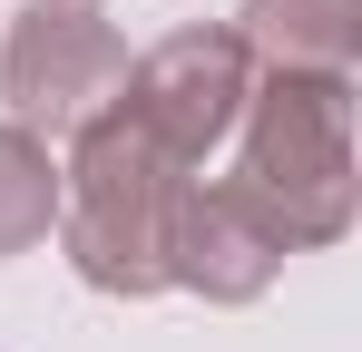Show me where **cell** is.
Instances as JSON below:
<instances>
[{
	"mask_svg": "<svg viewBox=\"0 0 362 352\" xmlns=\"http://www.w3.org/2000/svg\"><path fill=\"white\" fill-rule=\"evenodd\" d=\"M284 264V235L255 216L235 176L226 186H177L167 206V284H196L206 303H255Z\"/></svg>",
	"mask_w": 362,
	"mask_h": 352,
	"instance_id": "obj_5",
	"label": "cell"
},
{
	"mask_svg": "<svg viewBox=\"0 0 362 352\" xmlns=\"http://www.w3.org/2000/svg\"><path fill=\"white\" fill-rule=\"evenodd\" d=\"M245 49H264L274 69H353L362 0H245Z\"/></svg>",
	"mask_w": 362,
	"mask_h": 352,
	"instance_id": "obj_6",
	"label": "cell"
},
{
	"mask_svg": "<svg viewBox=\"0 0 362 352\" xmlns=\"http://www.w3.org/2000/svg\"><path fill=\"white\" fill-rule=\"evenodd\" d=\"M186 167L108 98L78 127V157L59 176V235L69 264L98 293H157L167 284V206H177Z\"/></svg>",
	"mask_w": 362,
	"mask_h": 352,
	"instance_id": "obj_1",
	"label": "cell"
},
{
	"mask_svg": "<svg viewBox=\"0 0 362 352\" xmlns=\"http://www.w3.org/2000/svg\"><path fill=\"white\" fill-rule=\"evenodd\" d=\"M235 186L284 245H333L353 225V78L343 69H274L255 98Z\"/></svg>",
	"mask_w": 362,
	"mask_h": 352,
	"instance_id": "obj_2",
	"label": "cell"
},
{
	"mask_svg": "<svg viewBox=\"0 0 362 352\" xmlns=\"http://www.w3.org/2000/svg\"><path fill=\"white\" fill-rule=\"evenodd\" d=\"M245 98H255V49H245L235 30H177V40H157V49L118 78V108L137 117L177 167H196V157L235 127Z\"/></svg>",
	"mask_w": 362,
	"mask_h": 352,
	"instance_id": "obj_4",
	"label": "cell"
},
{
	"mask_svg": "<svg viewBox=\"0 0 362 352\" xmlns=\"http://www.w3.org/2000/svg\"><path fill=\"white\" fill-rule=\"evenodd\" d=\"M59 225V167L30 127H0V254H30Z\"/></svg>",
	"mask_w": 362,
	"mask_h": 352,
	"instance_id": "obj_7",
	"label": "cell"
},
{
	"mask_svg": "<svg viewBox=\"0 0 362 352\" xmlns=\"http://www.w3.org/2000/svg\"><path fill=\"white\" fill-rule=\"evenodd\" d=\"M127 78V40L98 20V0H30L10 20V49H0V88H10V127H88V117L118 98Z\"/></svg>",
	"mask_w": 362,
	"mask_h": 352,
	"instance_id": "obj_3",
	"label": "cell"
}]
</instances>
